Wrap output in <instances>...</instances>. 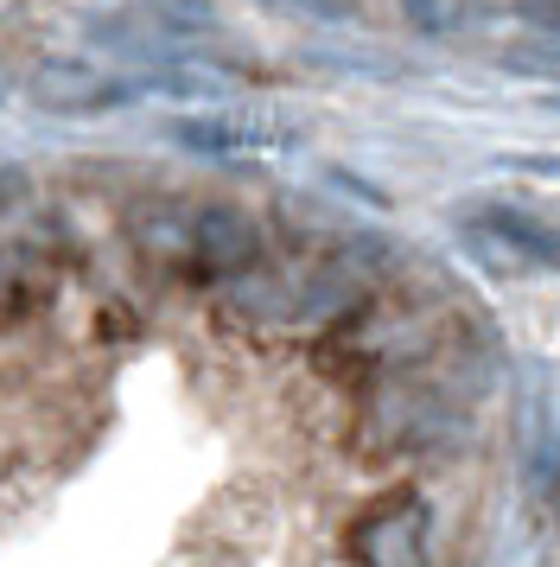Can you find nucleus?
Returning <instances> with one entry per match:
<instances>
[{"mask_svg": "<svg viewBox=\"0 0 560 567\" xmlns=\"http://www.w3.org/2000/svg\"><path fill=\"white\" fill-rule=\"evenodd\" d=\"M478 224L497 236V249H516L529 256L535 268H560V224H548L541 210H522V205H484Z\"/></svg>", "mask_w": 560, "mask_h": 567, "instance_id": "f257e3e1", "label": "nucleus"}, {"mask_svg": "<svg viewBox=\"0 0 560 567\" xmlns=\"http://www.w3.org/2000/svg\"><path fill=\"white\" fill-rule=\"evenodd\" d=\"M402 7L427 39H458V32H478L490 20V0H402Z\"/></svg>", "mask_w": 560, "mask_h": 567, "instance_id": "f03ea898", "label": "nucleus"}, {"mask_svg": "<svg viewBox=\"0 0 560 567\" xmlns=\"http://www.w3.org/2000/svg\"><path fill=\"white\" fill-rule=\"evenodd\" d=\"M548 497H554V511H560V472H554V485H548Z\"/></svg>", "mask_w": 560, "mask_h": 567, "instance_id": "7ed1b4c3", "label": "nucleus"}]
</instances>
